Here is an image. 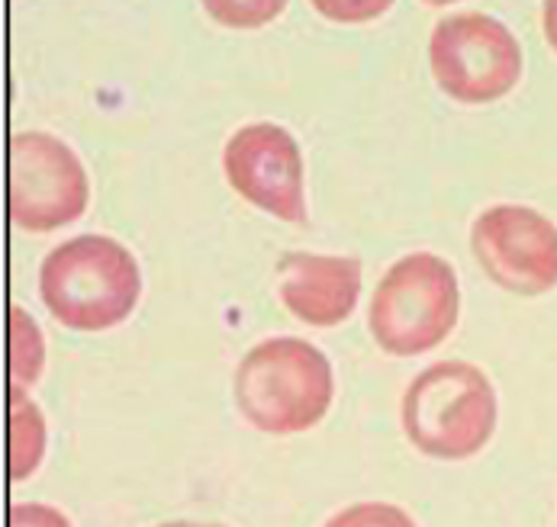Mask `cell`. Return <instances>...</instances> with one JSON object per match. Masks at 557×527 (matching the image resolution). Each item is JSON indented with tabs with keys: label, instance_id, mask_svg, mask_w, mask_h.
<instances>
[{
	"label": "cell",
	"instance_id": "cell-1",
	"mask_svg": "<svg viewBox=\"0 0 557 527\" xmlns=\"http://www.w3.org/2000/svg\"><path fill=\"white\" fill-rule=\"evenodd\" d=\"M39 297L72 331H107L126 322L143 297V274L126 244L78 235L52 248L39 267Z\"/></svg>",
	"mask_w": 557,
	"mask_h": 527
},
{
	"label": "cell",
	"instance_id": "cell-2",
	"mask_svg": "<svg viewBox=\"0 0 557 527\" xmlns=\"http://www.w3.org/2000/svg\"><path fill=\"white\" fill-rule=\"evenodd\" d=\"M236 405L261 435L287 438L317 428L332 405V364L304 338H268L236 367Z\"/></svg>",
	"mask_w": 557,
	"mask_h": 527
},
{
	"label": "cell",
	"instance_id": "cell-3",
	"mask_svg": "<svg viewBox=\"0 0 557 527\" xmlns=\"http://www.w3.org/2000/svg\"><path fill=\"white\" fill-rule=\"evenodd\" d=\"M496 389L468 361H442L416 374L403 396L409 444L435 460L478 456L496 431Z\"/></svg>",
	"mask_w": 557,
	"mask_h": 527
},
{
	"label": "cell",
	"instance_id": "cell-4",
	"mask_svg": "<svg viewBox=\"0 0 557 527\" xmlns=\"http://www.w3.org/2000/svg\"><path fill=\"white\" fill-rule=\"evenodd\" d=\"M461 293L455 267L429 251L399 258L381 277L368 309V328L381 351L416 357L438 348L458 325Z\"/></svg>",
	"mask_w": 557,
	"mask_h": 527
},
{
	"label": "cell",
	"instance_id": "cell-5",
	"mask_svg": "<svg viewBox=\"0 0 557 527\" xmlns=\"http://www.w3.org/2000/svg\"><path fill=\"white\" fill-rule=\"evenodd\" d=\"M429 65L438 87L458 103H493L522 77V46L490 13H455L435 23Z\"/></svg>",
	"mask_w": 557,
	"mask_h": 527
},
{
	"label": "cell",
	"instance_id": "cell-6",
	"mask_svg": "<svg viewBox=\"0 0 557 527\" xmlns=\"http://www.w3.org/2000/svg\"><path fill=\"white\" fill-rule=\"evenodd\" d=\"M87 171L62 139L20 133L7 149V210L23 231H52L84 216Z\"/></svg>",
	"mask_w": 557,
	"mask_h": 527
},
{
	"label": "cell",
	"instance_id": "cell-7",
	"mask_svg": "<svg viewBox=\"0 0 557 527\" xmlns=\"http://www.w3.org/2000/svg\"><path fill=\"white\" fill-rule=\"evenodd\" d=\"M483 274L506 293L542 297L557 287V226L532 206H490L471 228Z\"/></svg>",
	"mask_w": 557,
	"mask_h": 527
},
{
	"label": "cell",
	"instance_id": "cell-8",
	"mask_svg": "<svg viewBox=\"0 0 557 527\" xmlns=\"http://www.w3.org/2000/svg\"><path fill=\"white\" fill-rule=\"evenodd\" d=\"M223 171L233 190L251 206L284 219H307L304 197V154L297 139L277 123H251L223 149Z\"/></svg>",
	"mask_w": 557,
	"mask_h": 527
},
{
	"label": "cell",
	"instance_id": "cell-9",
	"mask_svg": "<svg viewBox=\"0 0 557 527\" xmlns=\"http://www.w3.org/2000/svg\"><path fill=\"white\" fill-rule=\"evenodd\" d=\"M277 293L290 315L307 325H342L361 297V261L338 254L287 251L277 267Z\"/></svg>",
	"mask_w": 557,
	"mask_h": 527
},
{
	"label": "cell",
	"instance_id": "cell-10",
	"mask_svg": "<svg viewBox=\"0 0 557 527\" xmlns=\"http://www.w3.org/2000/svg\"><path fill=\"white\" fill-rule=\"evenodd\" d=\"M46 453V418L26 399V389L10 386V479L23 482Z\"/></svg>",
	"mask_w": 557,
	"mask_h": 527
},
{
	"label": "cell",
	"instance_id": "cell-11",
	"mask_svg": "<svg viewBox=\"0 0 557 527\" xmlns=\"http://www.w3.org/2000/svg\"><path fill=\"white\" fill-rule=\"evenodd\" d=\"M42 374V335L33 318L13 305L10 309V386L29 389Z\"/></svg>",
	"mask_w": 557,
	"mask_h": 527
},
{
	"label": "cell",
	"instance_id": "cell-12",
	"mask_svg": "<svg viewBox=\"0 0 557 527\" xmlns=\"http://www.w3.org/2000/svg\"><path fill=\"white\" fill-rule=\"evenodd\" d=\"M210 20L230 29H258L277 20L287 0H200Z\"/></svg>",
	"mask_w": 557,
	"mask_h": 527
},
{
	"label": "cell",
	"instance_id": "cell-13",
	"mask_svg": "<svg viewBox=\"0 0 557 527\" xmlns=\"http://www.w3.org/2000/svg\"><path fill=\"white\" fill-rule=\"evenodd\" d=\"M322 527H416V522L391 502H358L351 509H342Z\"/></svg>",
	"mask_w": 557,
	"mask_h": 527
},
{
	"label": "cell",
	"instance_id": "cell-14",
	"mask_svg": "<svg viewBox=\"0 0 557 527\" xmlns=\"http://www.w3.org/2000/svg\"><path fill=\"white\" fill-rule=\"evenodd\" d=\"M310 3L325 20L342 23V26L371 23V20L384 16L394 7V0H310Z\"/></svg>",
	"mask_w": 557,
	"mask_h": 527
},
{
	"label": "cell",
	"instance_id": "cell-15",
	"mask_svg": "<svg viewBox=\"0 0 557 527\" xmlns=\"http://www.w3.org/2000/svg\"><path fill=\"white\" fill-rule=\"evenodd\" d=\"M10 527H72V522L52 505L20 502L10 509Z\"/></svg>",
	"mask_w": 557,
	"mask_h": 527
},
{
	"label": "cell",
	"instance_id": "cell-16",
	"mask_svg": "<svg viewBox=\"0 0 557 527\" xmlns=\"http://www.w3.org/2000/svg\"><path fill=\"white\" fill-rule=\"evenodd\" d=\"M542 26H545V39H548V46L557 52V0H545Z\"/></svg>",
	"mask_w": 557,
	"mask_h": 527
},
{
	"label": "cell",
	"instance_id": "cell-17",
	"mask_svg": "<svg viewBox=\"0 0 557 527\" xmlns=\"http://www.w3.org/2000/svg\"><path fill=\"white\" fill-rule=\"evenodd\" d=\"M159 527H226V525H203V522H168Z\"/></svg>",
	"mask_w": 557,
	"mask_h": 527
},
{
	"label": "cell",
	"instance_id": "cell-18",
	"mask_svg": "<svg viewBox=\"0 0 557 527\" xmlns=\"http://www.w3.org/2000/svg\"><path fill=\"white\" fill-rule=\"evenodd\" d=\"M422 3H429V7H448V3H455V0H422Z\"/></svg>",
	"mask_w": 557,
	"mask_h": 527
}]
</instances>
